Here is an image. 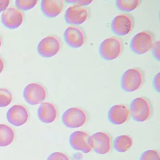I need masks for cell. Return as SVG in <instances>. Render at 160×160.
I'll use <instances>...</instances> for the list:
<instances>
[{"mask_svg": "<svg viewBox=\"0 0 160 160\" xmlns=\"http://www.w3.org/2000/svg\"><path fill=\"white\" fill-rule=\"evenodd\" d=\"M130 111L134 121L137 122H144L148 120L151 116V104L146 97H138L131 102Z\"/></svg>", "mask_w": 160, "mask_h": 160, "instance_id": "1", "label": "cell"}, {"mask_svg": "<svg viewBox=\"0 0 160 160\" xmlns=\"http://www.w3.org/2000/svg\"><path fill=\"white\" fill-rule=\"evenodd\" d=\"M143 82L144 75L142 71L137 68H131L122 74L121 87L126 92H133L142 86Z\"/></svg>", "mask_w": 160, "mask_h": 160, "instance_id": "2", "label": "cell"}, {"mask_svg": "<svg viewBox=\"0 0 160 160\" xmlns=\"http://www.w3.org/2000/svg\"><path fill=\"white\" fill-rule=\"evenodd\" d=\"M123 45L121 40L118 37L108 38L102 42L99 48V55L107 61L116 59L121 54Z\"/></svg>", "mask_w": 160, "mask_h": 160, "instance_id": "3", "label": "cell"}, {"mask_svg": "<svg viewBox=\"0 0 160 160\" xmlns=\"http://www.w3.org/2000/svg\"><path fill=\"white\" fill-rule=\"evenodd\" d=\"M88 121L87 112L80 107H72L63 113L62 118V123L67 128H79L86 124Z\"/></svg>", "mask_w": 160, "mask_h": 160, "instance_id": "4", "label": "cell"}, {"mask_svg": "<svg viewBox=\"0 0 160 160\" xmlns=\"http://www.w3.org/2000/svg\"><path fill=\"white\" fill-rule=\"evenodd\" d=\"M153 35L148 31H142L136 34L130 42V48L137 55H143L149 51L153 44Z\"/></svg>", "mask_w": 160, "mask_h": 160, "instance_id": "5", "label": "cell"}, {"mask_svg": "<svg viewBox=\"0 0 160 160\" xmlns=\"http://www.w3.org/2000/svg\"><path fill=\"white\" fill-rule=\"evenodd\" d=\"M23 97L29 104L35 105L42 103L46 98V89L39 83H31L24 88Z\"/></svg>", "mask_w": 160, "mask_h": 160, "instance_id": "6", "label": "cell"}, {"mask_svg": "<svg viewBox=\"0 0 160 160\" xmlns=\"http://www.w3.org/2000/svg\"><path fill=\"white\" fill-rule=\"evenodd\" d=\"M89 143L92 150L101 155L108 153L112 146L110 135L104 132H97L90 136Z\"/></svg>", "mask_w": 160, "mask_h": 160, "instance_id": "7", "label": "cell"}, {"mask_svg": "<svg viewBox=\"0 0 160 160\" xmlns=\"http://www.w3.org/2000/svg\"><path fill=\"white\" fill-rule=\"evenodd\" d=\"M133 26L132 17L127 14H122L117 16L112 20L111 31L117 36H125L131 32Z\"/></svg>", "mask_w": 160, "mask_h": 160, "instance_id": "8", "label": "cell"}, {"mask_svg": "<svg viewBox=\"0 0 160 160\" xmlns=\"http://www.w3.org/2000/svg\"><path fill=\"white\" fill-rule=\"evenodd\" d=\"M61 43L55 36H49L43 39L37 46V52L41 57L50 58L57 55L60 50Z\"/></svg>", "mask_w": 160, "mask_h": 160, "instance_id": "9", "label": "cell"}, {"mask_svg": "<svg viewBox=\"0 0 160 160\" xmlns=\"http://www.w3.org/2000/svg\"><path fill=\"white\" fill-rule=\"evenodd\" d=\"M89 17L88 9L84 6L74 5L65 12L64 19L69 25H79L85 23Z\"/></svg>", "mask_w": 160, "mask_h": 160, "instance_id": "10", "label": "cell"}, {"mask_svg": "<svg viewBox=\"0 0 160 160\" xmlns=\"http://www.w3.org/2000/svg\"><path fill=\"white\" fill-rule=\"evenodd\" d=\"M63 37L67 45L73 48L83 46L86 40L84 31L81 28L75 26L68 27L64 32Z\"/></svg>", "mask_w": 160, "mask_h": 160, "instance_id": "11", "label": "cell"}, {"mask_svg": "<svg viewBox=\"0 0 160 160\" xmlns=\"http://www.w3.org/2000/svg\"><path fill=\"white\" fill-rule=\"evenodd\" d=\"M24 20V15L20 10L15 7L6 9L2 15V22L3 26L9 29L19 28Z\"/></svg>", "mask_w": 160, "mask_h": 160, "instance_id": "12", "label": "cell"}, {"mask_svg": "<svg viewBox=\"0 0 160 160\" xmlns=\"http://www.w3.org/2000/svg\"><path fill=\"white\" fill-rule=\"evenodd\" d=\"M90 135L83 131H76L69 137V143L73 149L80 151L83 153L90 152L92 149L89 143Z\"/></svg>", "mask_w": 160, "mask_h": 160, "instance_id": "13", "label": "cell"}, {"mask_svg": "<svg viewBox=\"0 0 160 160\" xmlns=\"http://www.w3.org/2000/svg\"><path fill=\"white\" fill-rule=\"evenodd\" d=\"M8 122L14 126H22L26 123L29 118L28 109L24 106L15 105L7 111L6 114Z\"/></svg>", "mask_w": 160, "mask_h": 160, "instance_id": "14", "label": "cell"}, {"mask_svg": "<svg viewBox=\"0 0 160 160\" xmlns=\"http://www.w3.org/2000/svg\"><path fill=\"white\" fill-rule=\"evenodd\" d=\"M130 111L125 105L117 104L110 108L108 113L109 122L115 125H121L129 119Z\"/></svg>", "mask_w": 160, "mask_h": 160, "instance_id": "15", "label": "cell"}, {"mask_svg": "<svg viewBox=\"0 0 160 160\" xmlns=\"http://www.w3.org/2000/svg\"><path fill=\"white\" fill-rule=\"evenodd\" d=\"M64 4L62 0H43L41 2V10L45 16L54 18L62 12Z\"/></svg>", "mask_w": 160, "mask_h": 160, "instance_id": "16", "label": "cell"}, {"mask_svg": "<svg viewBox=\"0 0 160 160\" xmlns=\"http://www.w3.org/2000/svg\"><path fill=\"white\" fill-rule=\"evenodd\" d=\"M58 116L57 107L52 103L43 102L38 109L39 120L44 123H50L55 121Z\"/></svg>", "mask_w": 160, "mask_h": 160, "instance_id": "17", "label": "cell"}, {"mask_svg": "<svg viewBox=\"0 0 160 160\" xmlns=\"http://www.w3.org/2000/svg\"><path fill=\"white\" fill-rule=\"evenodd\" d=\"M132 137L127 135L119 136L116 138L113 143L114 149L119 152H124L132 146Z\"/></svg>", "mask_w": 160, "mask_h": 160, "instance_id": "18", "label": "cell"}, {"mask_svg": "<svg viewBox=\"0 0 160 160\" xmlns=\"http://www.w3.org/2000/svg\"><path fill=\"white\" fill-rule=\"evenodd\" d=\"M14 138V132L11 127L0 124V147H7L12 144Z\"/></svg>", "mask_w": 160, "mask_h": 160, "instance_id": "19", "label": "cell"}, {"mask_svg": "<svg viewBox=\"0 0 160 160\" xmlns=\"http://www.w3.org/2000/svg\"><path fill=\"white\" fill-rule=\"evenodd\" d=\"M140 3L139 0H118L116 2V6L122 12H130L136 9Z\"/></svg>", "mask_w": 160, "mask_h": 160, "instance_id": "20", "label": "cell"}, {"mask_svg": "<svg viewBox=\"0 0 160 160\" xmlns=\"http://www.w3.org/2000/svg\"><path fill=\"white\" fill-rule=\"evenodd\" d=\"M12 95L10 90L6 88H0V108L5 107L11 104Z\"/></svg>", "mask_w": 160, "mask_h": 160, "instance_id": "21", "label": "cell"}, {"mask_svg": "<svg viewBox=\"0 0 160 160\" xmlns=\"http://www.w3.org/2000/svg\"><path fill=\"white\" fill-rule=\"evenodd\" d=\"M37 0H17L15 1L16 6L19 10L28 11L33 8L36 5Z\"/></svg>", "mask_w": 160, "mask_h": 160, "instance_id": "22", "label": "cell"}, {"mask_svg": "<svg viewBox=\"0 0 160 160\" xmlns=\"http://www.w3.org/2000/svg\"><path fill=\"white\" fill-rule=\"evenodd\" d=\"M139 160H160V155L157 151L148 150L141 154Z\"/></svg>", "mask_w": 160, "mask_h": 160, "instance_id": "23", "label": "cell"}, {"mask_svg": "<svg viewBox=\"0 0 160 160\" xmlns=\"http://www.w3.org/2000/svg\"><path fill=\"white\" fill-rule=\"evenodd\" d=\"M47 160H71V159L63 152H54L48 156Z\"/></svg>", "mask_w": 160, "mask_h": 160, "instance_id": "24", "label": "cell"}, {"mask_svg": "<svg viewBox=\"0 0 160 160\" xmlns=\"http://www.w3.org/2000/svg\"><path fill=\"white\" fill-rule=\"evenodd\" d=\"M152 49V51L153 57L159 61H160V42L159 41L153 43Z\"/></svg>", "mask_w": 160, "mask_h": 160, "instance_id": "25", "label": "cell"}, {"mask_svg": "<svg viewBox=\"0 0 160 160\" xmlns=\"http://www.w3.org/2000/svg\"><path fill=\"white\" fill-rule=\"evenodd\" d=\"M152 85L155 90L159 93L160 91V73H158L154 76L152 81Z\"/></svg>", "mask_w": 160, "mask_h": 160, "instance_id": "26", "label": "cell"}, {"mask_svg": "<svg viewBox=\"0 0 160 160\" xmlns=\"http://www.w3.org/2000/svg\"><path fill=\"white\" fill-rule=\"evenodd\" d=\"M10 2L9 0H0V13L7 9Z\"/></svg>", "mask_w": 160, "mask_h": 160, "instance_id": "27", "label": "cell"}, {"mask_svg": "<svg viewBox=\"0 0 160 160\" xmlns=\"http://www.w3.org/2000/svg\"><path fill=\"white\" fill-rule=\"evenodd\" d=\"M4 67V62L2 58L0 57V74L3 71Z\"/></svg>", "mask_w": 160, "mask_h": 160, "instance_id": "28", "label": "cell"}, {"mask_svg": "<svg viewBox=\"0 0 160 160\" xmlns=\"http://www.w3.org/2000/svg\"><path fill=\"white\" fill-rule=\"evenodd\" d=\"M2 44V39L0 37V48L1 47Z\"/></svg>", "mask_w": 160, "mask_h": 160, "instance_id": "29", "label": "cell"}]
</instances>
